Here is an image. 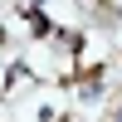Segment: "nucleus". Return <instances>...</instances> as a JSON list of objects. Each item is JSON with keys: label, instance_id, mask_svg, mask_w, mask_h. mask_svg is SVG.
<instances>
[{"label": "nucleus", "instance_id": "1", "mask_svg": "<svg viewBox=\"0 0 122 122\" xmlns=\"http://www.w3.org/2000/svg\"><path fill=\"white\" fill-rule=\"evenodd\" d=\"M107 122H122V107H112V117H107Z\"/></svg>", "mask_w": 122, "mask_h": 122}]
</instances>
